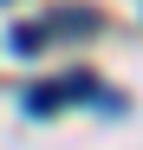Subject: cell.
<instances>
[{
    "instance_id": "obj_1",
    "label": "cell",
    "mask_w": 143,
    "mask_h": 150,
    "mask_svg": "<svg viewBox=\"0 0 143 150\" xmlns=\"http://www.w3.org/2000/svg\"><path fill=\"white\" fill-rule=\"evenodd\" d=\"M59 98H65L59 85H33V91H20V111H26V117H52Z\"/></svg>"
},
{
    "instance_id": "obj_2",
    "label": "cell",
    "mask_w": 143,
    "mask_h": 150,
    "mask_svg": "<svg viewBox=\"0 0 143 150\" xmlns=\"http://www.w3.org/2000/svg\"><path fill=\"white\" fill-rule=\"evenodd\" d=\"M7 46H13L20 59H33L39 46H46V33H39V26H13V33H7Z\"/></svg>"
}]
</instances>
